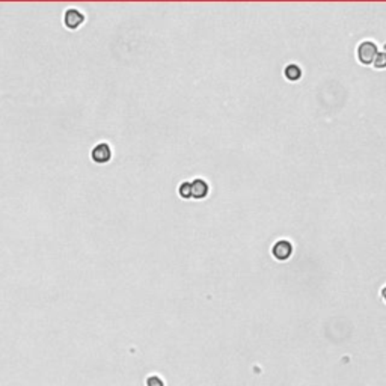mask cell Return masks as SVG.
<instances>
[{"label":"cell","mask_w":386,"mask_h":386,"mask_svg":"<svg viewBox=\"0 0 386 386\" xmlns=\"http://www.w3.org/2000/svg\"><path fill=\"white\" fill-rule=\"evenodd\" d=\"M284 74H285V77H287L288 80L294 82V80H299V79H300L302 71H300V68L297 66L296 64H291V65H288V66L285 68Z\"/></svg>","instance_id":"obj_6"},{"label":"cell","mask_w":386,"mask_h":386,"mask_svg":"<svg viewBox=\"0 0 386 386\" xmlns=\"http://www.w3.org/2000/svg\"><path fill=\"white\" fill-rule=\"evenodd\" d=\"M178 193H180V196H181V198H192V186H190V183L184 181V183L180 186Z\"/></svg>","instance_id":"obj_7"},{"label":"cell","mask_w":386,"mask_h":386,"mask_svg":"<svg viewBox=\"0 0 386 386\" xmlns=\"http://www.w3.org/2000/svg\"><path fill=\"white\" fill-rule=\"evenodd\" d=\"M85 21V15L79 11V9H66L65 15H64V23L68 29H79L82 26V23Z\"/></svg>","instance_id":"obj_4"},{"label":"cell","mask_w":386,"mask_h":386,"mask_svg":"<svg viewBox=\"0 0 386 386\" xmlns=\"http://www.w3.org/2000/svg\"><path fill=\"white\" fill-rule=\"evenodd\" d=\"M272 254H273V257L276 259L285 261L293 254V244L288 240H279V241L275 243V246L272 248Z\"/></svg>","instance_id":"obj_3"},{"label":"cell","mask_w":386,"mask_h":386,"mask_svg":"<svg viewBox=\"0 0 386 386\" xmlns=\"http://www.w3.org/2000/svg\"><path fill=\"white\" fill-rule=\"evenodd\" d=\"M373 64H374L376 68H385L386 66V53H385V51H380V53H377V56L374 58Z\"/></svg>","instance_id":"obj_8"},{"label":"cell","mask_w":386,"mask_h":386,"mask_svg":"<svg viewBox=\"0 0 386 386\" xmlns=\"http://www.w3.org/2000/svg\"><path fill=\"white\" fill-rule=\"evenodd\" d=\"M382 297L386 300V287H383V290H382Z\"/></svg>","instance_id":"obj_9"},{"label":"cell","mask_w":386,"mask_h":386,"mask_svg":"<svg viewBox=\"0 0 386 386\" xmlns=\"http://www.w3.org/2000/svg\"><path fill=\"white\" fill-rule=\"evenodd\" d=\"M377 45L371 41H364L359 44L358 47V58L362 64L368 65V64H373L374 58L377 56Z\"/></svg>","instance_id":"obj_1"},{"label":"cell","mask_w":386,"mask_h":386,"mask_svg":"<svg viewBox=\"0 0 386 386\" xmlns=\"http://www.w3.org/2000/svg\"><path fill=\"white\" fill-rule=\"evenodd\" d=\"M91 157L92 160L98 165H104L107 163L110 159H112V148L109 144L106 142H101V144H97L92 151H91Z\"/></svg>","instance_id":"obj_2"},{"label":"cell","mask_w":386,"mask_h":386,"mask_svg":"<svg viewBox=\"0 0 386 386\" xmlns=\"http://www.w3.org/2000/svg\"><path fill=\"white\" fill-rule=\"evenodd\" d=\"M192 186V198H196V199H202L208 195V184L207 181L201 180V178H196L190 183Z\"/></svg>","instance_id":"obj_5"}]
</instances>
